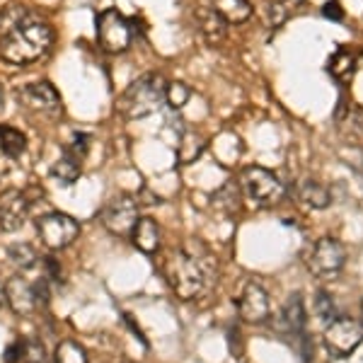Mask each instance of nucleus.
I'll list each match as a JSON object with an SVG mask.
<instances>
[{"mask_svg": "<svg viewBox=\"0 0 363 363\" xmlns=\"http://www.w3.org/2000/svg\"><path fill=\"white\" fill-rule=\"evenodd\" d=\"M211 257L201 259L196 252L182 247L172 255H167L165 264H162V274L174 296L179 301H194L203 294L206 281L211 274Z\"/></svg>", "mask_w": 363, "mask_h": 363, "instance_id": "obj_1", "label": "nucleus"}, {"mask_svg": "<svg viewBox=\"0 0 363 363\" xmlns=\"http://www.w3.org/2000/svg\"><path fill=\"white\" fill-rule=\"evenodd\" d=\"M51 42H54L51 27L46 22L27 17L15 32L0 39V58L13 66H27V63L39 61L51 49Z\"/></svg>", "mask_w": 363, "mask_h": 363, "instance_id": "obj_2", "label": "nucleus"}, {"mask_svg": "<svg viewBox=\"0 0 363 363\" xmlns=\"http://www.w3.org/2000/svg\"><path fill=\"white\" fill-rule=\"evenodd\" d=\"M165 90L167 83L160 73H145L140 78L133 80L131 85L124 90V95L119 97L116 109L126 119H143V116L155 114L165 102Z\"/></svg>", "mask_w": 363, "mask_h": 363, "instance_id": "obj_3", "label": "nucleus"}, {"mask_svg": "<svg viewBox=\"0 0 363 363\" xmlns=\"http://www.w3.org/2000/svg\"><path fill=\"white\" fill-rule=\"evenodd\" d=\"M49 301V291H46V279H37L29 281L27 277L17 274L5 284V303L10 306V310L22 318H29L34 315L39 308L46 306Z\"/></svg>", "mask_w": 363, "mask_h": 363, "instance_id": "obj_4", "label": "nucleus"}, {"mask_svg": "<svg viewBox=\"0 0 363 363\" xmlns=\"http://www.w3.org/2000/svg\"><path fill=\"white\" fill-rule=\"evenodd\" d=\"M240 186H242L245 196L250 201H255L257 206H274L281 201V196L286 194L284 182H281L272 169L250 165L240 174Z\"/></svg>", "mask_w": 363, "mask_h": 363, "instance_id": "obj_5", "label": "nucleus"}, {"mask_svg": "<svg viewBox=\"0 0 363 363\" xmlns=\"http://www.w3.org/2000/svg\"><path fill=\"white\" fill-rule=\"evenodd\" d=\"M347 264V247L335 238H320L306 255V267L318 279H335Z\"/></svg>", "mask_w": 363, "mask_h": 363, "instance_id": "obj_6", "label": "nucleus"}, {"mask_svg": "<svg viewBox=\"0 0 363 363\" xmlns=\"http://www.w3.org/2000/svg\"><path fill=\"white\" fill-rule=\"evenodd\" d=\"M322 339H325V347L332 356H337V359H347L349 354H354V351L361 347L363 325L354 318L337 315L335 320L327 322Z\"/></svg>", "mask_w": 363, "mask_h": 363, "instance_id": "obj_7", "label": "nucleus"}, {"mask_svg": "<svg viewBox=\"0 0 363 363\" xmlns=\"http://www.w3.org/2000/svg\"><path fill=\"white\" fill-rule=\"evenodd\" d=\"M37 233H39V240H42L44 247L49 250H66L70 245L78 240L80 235V225L75 218H70L68 213H46L42 218L37 220Z\"/></svg>", "mask_w": 363, "mask_h": 363, "instance_id": "obj_8", "label": "nucleus"}, {"mask_svg": "<svg viewBox=\"0 0 363 363\" xmlns=\"http://www.w3.org/2000/svg\"><path fill=\"white\" fill-rule=\"evenodd\" d=\"M97 39L104 51H109V54H121V51H126L133 42L131 22H128L119 10H114V8L104 10V13H99L97 17Z\"/></svg>", "mask_w": 363, "mask_h": 363, "instance_id": "obj_9", "label": "nucleus"}, {"mask_svg": "<svg viewBox=\"0 0 363 363\" xmlns=\"http://www.w3.org/2000/svg\"><path fill=\"white\" fill-rule=\"evenodd\" d=\"M138 223V201L133 196H116L102 208V225L114 235H131Z\"/></svg>", "mask_w": 363, "mask_h": 363, "instance_id": "obj_10", "label": "nucleus"}, {"mask_svg": "<svg viewBox=\"0 0 363 363\" xmlns=\"http://www.w3.org/2000/svg\"><path fill=\"white\" fill-rule=\"evenodd\" d=\"M29 218V199L20 189L0 191V230L15 233Z\"/></svg>", "mask_w": 363, "mask_h": 363, "instance_id": "obj_11", "label": "nucleus"}, {"mask_svg": "<svg viewBox=\"0 0 363 363\" xmlns=\"http://www.w3.org/2000/svg\"><path fill=\"white\" fill-rule=\"evenodd\" d=\"M238 315L250 325H262L269 318V296L257 281H247L238 298Z\"/></svg>", "mask_w": 363, "mask_h": 363, "instance_id": "obj_12", "label": "nucleus"}, {"mask_svg": "<svg viewBox=\"0 0 363 363\" xmlns=\"http://www.w3.org/2000/svg\"><path fill=\"white\" fill-rule=\"evenodd\" d=\"M20 99L25 102L27 109H32V112H39L44 116H61V97H58V92L54 90V85L51 83H32L27 87H22L20 90Z\"/></svg>", "mask_w": 363, "mask_h": 363, "instance_id": "obj_13", "label": "nucleus"}, {"mask_svg": "<svg viewBox=\"0 0 363 363\" xmlns=\"http://www.w3.org/2000/svg\"><path fill=\"white\" fill-rule=\"evenodd\" d=\"M306 325H308L306 303H303L301 296L294 294L289 301L284 303V308L277 313V318H274V327H277L279 332H284V335H303Z\"/></svg>", "mask_w": 363, "mask_h": 363, "instance_id": "obj_14", "label": "nucleus"}, {"mask_svg": "<svg viewBox=\"0 0 363 363\" xmlns=\"http://www.w3.org/2000/svg\"><path fill=\"white\" fill-rule=\"evenodd\" d=\"M196 25H199V32H201L203 42L211 44V46H218L225 42V34H228V22L216 13L213 8H206V5H201V8H196Z\"/></svg>", "mask_w": 363, "mask_h": 363, "instance_id": "obj_15", "label": "nucleus"}, {"mask_svg": "<svg viewBox=\"0 0 363 363\" xmlns=\"http://www.w3.org/2000/svg\"><path fill=\"white\" fill-rule=\"evenodd\" d=\"M160 225L153 218H138L136 228L131 233L133 245L143 252V255H155L160 250Z\"/></svg>", "mask_w": 363, "mask_h": 363, "instance_id": "obj_16", "label": "nucleus"}, {"mask_svg": "<svg viewBox=\"0 0 363 363\" xmlns=\"http://www.w3.org/2000/svg\"><path fill=\"white\" fill-rule=\"evenodd\" d=\"M298 199L310 208H327L332 203V191L318 179H301L298 182Z\"/></svg>", "mask_w": 363, "mask_h": 363, "instance_id": "obj_17", "label": "nucleus"}, {"mask_svg": "<svg viewBox=\"0 0 363 363\" xmlns=\"http://www.w3.org/2000/svg\"><path fill=\"white\" fill-rule=\"evenodd\" d=\"M80 157H75L73 153L63 150V155L51 165V177H54L61 186H70L75 179L80 177Z\"/></svg>", "mask_w": 363, "mask_h": 363, "instance_id": "obj_18", "label": "nucleus"}, {"mask_svg": "<svg viewBox=\"0 0 363 363\" xmlns=\"http://www.w3.org/2000/svg\"><path fill=\"white\" fill-rule=\"evenodd\" d=\"M213 10L228 25H240V22L250 20L252 15V5L247 0H213Z\"/></svg>", "mask_w": 363, "mask_h": 363, "instance_id": "obj_19", "label": "nucleus"}, {"mask_svg": "<svg viewBox=\"0 0 363 363\" xmlns=\"http://www.w3.org/2000/svg\"><path fill=\"white\" fill-rule=\"evenodd\" d=\"M327 70H330V75L337 80V83H349V80L354 78V70H356L354 54L347 49H339L337 54L330 58V63H327Z\"/></svg>", "mask_w": 363, "mask_h": 363, "instance_id": "obj_20", "label": "nucleus"}, {"mask_svg": "<svg viewBox=\"0 0 363 363\" xmlns=\"http://www.w3.org/2000/svg\"><path fill=\"white\" fill-rule=\"evenodd\" d=\"M27 148V136L20 128L0 126V150L8 157H20Z\"/></svg>", "mask_w": 363, "mask_h": 363, "instance_id": "obj_21", "label": "nucleus"}, {"mask_svg": "<svg viewBox=\"0 0 363 363\" xmlns=\"http://www.w3.org/2000/svg\"><path fill=\"white\" fill-rule=\"evenodd\" d=\"M206 148V140H203L201 133L196 131H186L184 136L179 138V148H177V155H179V162H184V165H189V162H194L199 155H201V150Z\"/></svg>", "mask_w": 363, "mask_h": 363, "instance_id": "obj_22", "label": "nucleus"}, {"mask_svg": "<svg viewBox=\"0 0 363 363\" xmlns=\"http://www.w3.org/2000/svg\"><path fill=\"white\" fill-rule=\"evenodd\" d=\"M54 363H87V351L73 339H63L54 349Z\"/></svg>", "mask_w": 363, "mask_h": 363, "instance_id": "obj_23", "label": "nucleus"}, {"mask_svg": "<svg viewBox=\"0 0 363 363\" xmlns=\"http://www.w3.org/2000/svg\"><path fill=\"white\" fill-rule=\"evenodd\" d=\"M27 17L29 15L22 5H5V8H0V39L8 37L10 32H15Z\"/></svg>", "mask_w": 363, "mask_h": 363, "instance_id": "obj_24", "label": "nucleus"}, {"mask_svg": "<svg viewBox=\"0 0 363 363\" xmlns=\"http://www.w3.org/2000/svg\"><path fill=\"white\" fill-rule=\"evenodd\" d=\"M8 259L10 264L17 267L20 272H25V269H32L34 264H37V252H34V247H29V245H10L8 247Z\"/></svg>", "mask_w": 363, "mask_h": 363, "instance_id": "obj_25", "label": "nucleus"}, {"mask_svg": "<svg viewBox=\"0 0 363 363\" xmlns=\"http://www.w3.org/2000/svg\"><path fill=\"white\" fill-rule=\"evenodd\" d=\"M189 99V87L184 83H167V90H165V102L169 104L172 109H182Z\"/></svg>", "mask_w": 363, "mask_h": 363, "instance_id": "obj_26", "label": "nucleus"}, {"mask_svg": "<svg viewBox=\"0 0 363 363\" xmlns=\"http://www.w3.org/2000/svg\"><path fill=\"white\" fill-rule=\"evenodd\" d=\"M22 361L25 363H49L44 344L39 342V339H27L25 351H22Z\"/></svg>", "mask_w": 363, "mask_h": 363, "instance_id": "obj_27", "label": "nucleus"}, {"mask_svg": "<svg viewBox=\"0 0 363 363\" xmlns=\"http://www.w3.org/2000/svg\"><path fill=\"white\" fill-rule=\"evenodd\" d=\"M315 313L322 322H330L337 318V310H335V303H332V296H327L325 291H320L318 298H315Z\"/></svg>", "mask_w": 363, "mask_h": 363, "instance_id": "obj_28", "label": "nucleus"}, {"mask_svg": "<svg viewBox=\"0 0 363 363\" xmlns=\"http://www.w3.org/2000/svg\"><path fill=\"white\" fill-rule=\"evenodd\" d=\"M87 148H90V136L87 133H83V131H78V133H73V140L66 145V150L68 153H73L75 157H83L87 155Z\"/></svg>", "mask_w": 363, "mask_h": 363, "instance_id": "obj_29", "label": "nucleus"}, {"mask_svg": "<svg viewBox=\"0 0 363 363\" xmlns=\"http://www.w3.org/2000/svg\"><path fill=\"white\" fill-rule=\"evenodd\" d=\"M322 15H325L327 20H335V22L344 20V10H342V5H339L337 0H327L325 8H322Z\"/></svg>", "mask_w": 363, "mask_h": 363, "instance_id": "obj_30", "label": "nucleus"}, {"mask_svg": "<svg viewBox=\"0 0 363 363\" xmlns=\"http://www.w3.org/2000/svg\"><path fill=\"white\" fill-rule=\"evenodd\" d=\"M22 351H25V342L15 339V342L10 344L8 349H5V363H17V361L22 359Z\"/></svg>", "mask_w": 363, "mask_h": 363, "instance_id": "obj_31", "label": "nucleus"}, {"mask_svg": "<svg viewBox=\"0 0 363 363\" xmlns=\"http://www.w3.org/2000/svg\"><path fill=\"white\" fill-rule=\"evenodd\" d=\"M272 3H277L279 8H284L286 13L291 15V13H294L296 8H301V5H303V0H272Z\"/></svg>", "mask_w": 363, "mask_h": 363, "instance_id": "obj_32", "label": "nucleus"}, {"mask_svg": "<svg viewBox=\"0 0 363 363\" xmlns=\"http://www.w3.org/2000/svg\"><path fill=\"white\" fill-rule=\"evenodd\" d=\"M3 301H5V286L0 284V303H3Z\"/></svg>", "mask_w": 363, "mask_h": 363, "instance_id": "obj_33", "label": "nucleus"}]
</instances>
